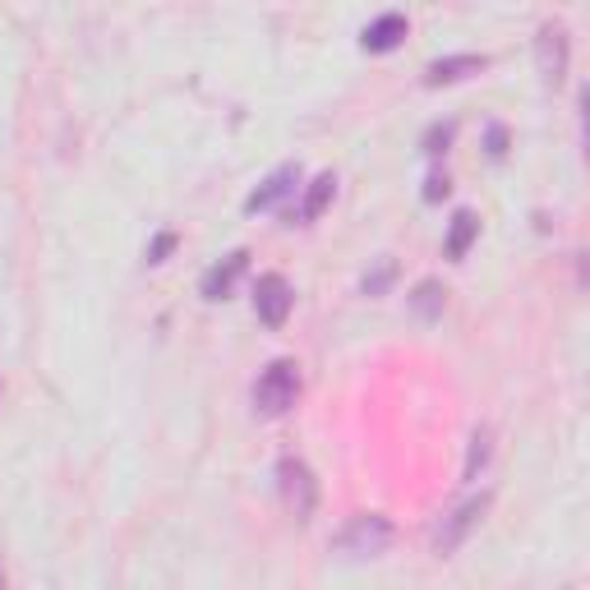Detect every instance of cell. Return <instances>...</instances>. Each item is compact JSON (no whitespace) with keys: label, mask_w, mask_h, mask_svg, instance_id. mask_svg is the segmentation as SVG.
<instances>
[{"label":"cell","mask_w":590,"mask_h":590,"mask_svg":"<svg viewBox=\"0 0 590 590\" xmlns=\"http://www.w3.org/2000/svg\"><path fill=\"white\" fill-rule=\"evenodd\" d=\"M300 397V365L296 361H272L259 383H254V410L259 416H287Z\"/></svg>","instance_id":"6da1fadb"},{"label":"cell","mask_w":590,"mask_h":590,"mask_svg":"<svg viewBox=\"0 0 590 590\" xmlns=\"http://www.w3.org/2000/svg\"><path fill=\"white\" fill-rule=\"evenodd\" d=\"M277 490H281V503L291 507V517H300V522L314 517V507H319V480H314V471L304 466L300 457H281L277 461Z\"/></svg>","instance_id":"7a4b0ae2"},{"label":"cell","mask_w":590,"mask_h":590,"mask_svg":"<svg viewBox=\"0 0 590 590\" xmlns=\"http://www.w3.org/2000/svg\"><path fill=\"white\" fill-rule=\"evenodd\" d=\"M393 545V522L378 517V512H365V517H351L346 530L337 535V549L346 558H378Z\"/></svg>","instance_id":"3957f363"},{"label":"cell","mask_w":590,"mask_h":590,"mask_svg":"<svg viewBox=\"0 0 590 590\" xmlns=\"http://www.w3.org/2000/svg\"><path fill=\"white\" fill-rule=\"evenodd\" d=\"M490 503H494V494L484 490V494H475V498H466L461 507H452L448 517H443V526L433 530V554H452L461 540H466V535L484 522V512H490Z\"/></svg>","instance_id":"277c9868"},{"label":"cell","mask_w":590,"mask_h":590,"mask_svg":"<svg viewBox=\"0 0 590 590\" xmlns=\"http://www.w3.org/2000/svg\"><path fill=\"white\" fill-rule=\"evenodd\" d=\"M291 304H296V291L281 272H264L259 281H254V314H259V323L281 328L291 319Z\"/></svg>","instance_id":"5b68a950"},{"label":"cell","mask_w":590,"mask_h":590,"mask_svg":"<svg viewBox=\"0 0 590 590\" xmlns=\"http://www.w3.org/2000/svg\"><path fill=\"white\" fill-rule=\"evenodd\" d=\"M535 65H540L545 84H562L568 74V29L562 23H545L540 37H535Z\"/></svg>","instance_id":"8992f818"},{"label":"cell","mask_w":590,"mask_h":590,"mask_svg":"<svg viewBox=\"0 0 590 590\" xmlns=\"http://www.w3.org/2000/svg\"><path fill=\"white\" fill-rule=\"evenodd\" d=\"M296 190H300V167H296V162H281V167L268 175V181L245 199V213H272L277 203H281V199H291Z\"/></svg>","instance_id":"52a82bcc"},{"label":"cell","mask_w":590,"mask_h":590,"mask_svg":"<svg viewBox=\"0 0 590 590\" xmlns=\"http://www.w3.org/2000/svg\"><path fill=\"white\" fill-rule=\"evenodd\" d=\"M245 268H249V249H230L222 264H213L203 272V300H226L236 291V281L245 277Z\"/></svg>","instance_id":"ba28073f"},{"label":"cell","mask_w":590,"mask_h":590,"mask_svg":"<svg viewBox=\"0 0 590 590\" xmlns=\"http://www.w3.org/2000/svg\"><path fill=\"white\" fill-rule=\"evenodd\" d=\"M406 33H410L406 14L388 10V14H378V19L369 23V29L361 33V46H365V51H374V56H383V51H397V46L406 42Z\"/></svg>","instance_id":"9c48e42d"},{"label":"cell","mask_w":590,"mask_h":590,"mask_svg":"<svg viewBox=\"0 0 590 590\" xmlns=\"http://www.w3.org/2000/svg\"><path fill=\"white\" fill-rule=\"evenodd\" d=\"M490 69V56H443V61H433L425 69V84L429 88H443V84H461V79H471V74H484Z\"/></svg>","instance_id":"30bf717a"},{"label":"cell","mask_w":590,"mask_h":590,"mask_svg":"<svg viewBox=\"0 0 590 590\" xmlns=\"http://www.w3.org/2000/svg\"><path fill=\"white\" fill-rule=\"evenodd\" d=\"M475 236H480V217H475L471 208H461V213L452 217V226H448V259H466L471 245H475Z\"/></svg>","instance_id":"8fae6325"},{"label":"cell","mask_w":590,"mask_h":590,"mask_svg":"<svg viewBox=\"0 0 590 590\" xmlns=\"http://www.w3.org/2000/svg\"><path fill=\"white\" fill-rule=\"evenodd\" d=\"M332 190H337V175L323 171L310 181V190H304V203H300V222H319L328 213V203H332Z\"/></svg>","instance_id":"7c38bea8"},{"label":"cell","mask_w":590,"mask_h":590,"mask_svg":"<svg viewBox=\"0 0 590 590\" xmlns=\"http://www.w3.org/2000/svg\"><path fill=\"white\" fill-rule=\"evenodd\" d=\"M443 300H448V291L439 287V281H420V287L410 291V304H416V314L429 319V323L443 314Z\"/></svg>","instance_id":"4fadbf2b"},{"label":"cell","mask_w":590,"mask_h":590,"mask_svg":"<svg viewBox=\"0 0 590 590\" xmlns=\"http://www.w3.org/2000/svg\"><path fill=\"white\" fill-rule=\"evenodd\" d=\"M490 452H494V433L490 429H475L471 433V452H466V471H461V475H466V480H475L484 466H490Z\"/></svg>","instance_id":"5bb4252c"},{"label":"cell","mask_w":590,"mask_h":590,"mask_svg":"<svg viewBox=\"0 0 590 590\" xmlns=\"http://www.w3.org/2000/svg\"><path fill=\"white\" fill-rule=\"evenodd\" d=\"M393 277H397V264H393V259H383L374 272H365L361 287H365V296H383V291L393 287Z\"/></svg>","instance_id":"9a60e30c"},{"label":"cell","mask_w":590,"mask_h":590,"mask_svg":"<svg viewBox=\"0 0 590 590\" xmlns=\"http://www.w3.org/2000/svg\"><path fill=\"white\" fill-rule=\"evenodd\" d=\"M452 120H439V125H429V130H425V152H429V158H439V152H448V143H452Z\"/></svg>","instance_id":"2e32d148"},{"label":"cell","mask_w":590,"mask_h":590,"mask_svg":"<svg viewBox=\"0 0 590 590\" xmlns=\"http://www.w3.org/2000/svg\"><path fill=\"white\" fill-rule=\"evenodd\" d=\"M171 249H175V236H171V230H162V236L148 245V264H167V254H171Z\"/></svg>","instance_id":"e0dca14e"},{"label":"cell","mask_w":590,"mask_h":590,"mask_svg":"<svg viewBox=\"0 0 590 590\" xmlns=\"http://www.w3.org/2000/svg\"><path fill=\"white\" fill-rule=\"evenodd\" d=\"M484 148H490V158H503L507 152V130L503 125H490V130H484Z\"/></svg>","instance_id":"ac0fdd59"},{"label":"cell","mask_w":590,"mask_h":590,"mask_svg":"<svg viewBox=\"0 0 590 590\" xmlns=\"http://www.w3.org/2000/svg\"><path fill=\"white\" fill-rule=\"evenodd\" d=\"M448 190H452V185H448V175H439V171H433L429 181H425V203H439V199H448Z\"/></svg>","instance_id":"d6986e66"},{"label":"cell","mask_w":590,"mask_h":590,"mask_svg":"<svg viewBox=\"0 0 590 590\" xmlns=\"http://www.w3.org/2000/svg\"><path fill=\"white\" fill-rule=\"evenodd\" d=\"M0 590H6V568H0Z\"/></svg>","instance_id":"ffe728a7"}]
</instances>
